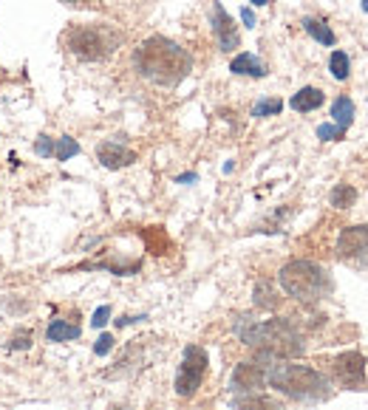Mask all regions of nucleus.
I'll use <instances>...</instances> for the list:
<instances>
[{"mask_svg": "<svg viewBox=\"0 0 368 410\" xmlns=\"http://www.w3.org/2000/svg\"><path fill=\"white\" fill-rule=\"evenodd\" d=\"M133 66L142 77L156 85H178L190 74L193 60L178 43L167 37H150L133 51Z\"/></svg>", "mask_w": 368, "mask_h": 410, "instance_id": "nucleus-1", "label": "nucleus"}, {"mask_svg": "<svg viewBox=\"0 0 368 410\" xmlns=\"http://www.w3.org/2000/svg\"><path fill=\"white\" fill-rule=\"evenodd\" d=\"M235 334L241 337V342H247L250 348H255L261 356L269 359H292L303 354V337L295 331V325L289 320H252V317H241L235 323Z\"/></svg>", "mask_w": 368, "mask_h": 410, "instance_id": "nucleus-2", "label": "nucleus"}, {"mask_svg": "<svg viewBox=\"0 0 368 410\" xmlns=\"http://www.w3.org/2000/svg\"><path fill=\"white\" fill-rule=\"evenodd\" d=\"M266 385H272L278 393L298 399V402H320L329 396V379L309 368V365H298L289 359H275L266 368Z\"/></svg>", "mask_w": 368, "mask_h": 410, "instance_id": "nucleus-3", "label": "nucleus"}, {"mask_svg": "<svg viewBox=\"0 0 368 410\" xmlns=\"http://www.w3.org/2000/svg\"><path fill=\"white\" fill-rule=\"evenodd\" d=\"M283 292L303 306H317L331 292V278L314 261H292L278 275Z\"/></svg>", "mask_w": 368, "mask_h": 410, "instance_id": "nucleus-4", "label": "nucleus"}, {"mask_svg": "<svg viewBox=\"0 0 368 410\" xmlns=\"http://www.w3.org/2000/svg\"><path fill=\"white\" fill-rule=\"evenodd\" d=\"M119 43H122V35L102 23L71 26L66 32V49L82 63H97V60L111 57L119 49Z\"/></svg>", "mask_w": 368, "mask_h": 410, "instance_id": "nucleus-5", "label": "nucleus"}, {"mask_svg": "<svg viewBox=\"0 0 368 410\" xmlns=\"http://www.w3.org/2000/svg\"><path fill=\"white\" fill-rule=\"evenodd\" d=\"M207 351L202 345H188L184 348V356H181V365H178V373H176V393L181 399H190L199 393L204 376H207Z\"/></svg>", "mask_w": 368, "mask_h": 410, "instance_id": "nucleus-6", "label": "nucleus"}, {"mask_svg": "<svg viewBox=\"0 0 368 410\" xmlns=\"http://www.w3.org/2000/svg\"><path fill=\"white\" fill-rule=\"evenodd\" d=\"M334 379L348 387V390H362L365 387V356L360 351H345L331 362Z\"/></svg>", "mask_w": 368, "mask_h": 410, "instance_id": "nucleus-7", "label": "nucleus"}, {"mask_svg": "<svg viewBox=\"0 0 368 410\" xmlns=\"http://www.w3.org/2000/svg\"><path fill=\"white\" fill-rule=\"evenodd\" d=\"M269 362L275 359H266V356H258L255 362H241L235 371H233V390H241V393H255L266 385V368Z\"/></svg>", "mask_w": 368, "mask_h": 410, "instance_id": "nucleus-8", "label": "nucleus"}, {"mask_svg": "<svg viewBox=\"0 0 368 410\" xmlns=\"http://www.w3.org/2000/svg\"><path fill=\"white\" fill-rule=\"evenodd\" d=\"M337 252L343 261H351L368 269V227H348L337 241Z\"/></svg>", "mask_w": 368, "mask_h": 410, "instance_id": "nucleus-9", "label": "nucleus"}, {"mask_svg": "<svg viewBox=\"0 0 368 410\" xmlns=\"http://www.w3.org/2000/svg\"><path fill=\"white\" fill-rule=\"evenodd\" d=\"M97 159H99L102 167H108V170H119V167L133 164V161H136V153L128 150V147L119 144V142H102V144L97 147Z\"/></svg>", "mask_w": 368, "mask_h": 410, "instance_id": "nucleus-10", "label": "nucleus"}, {"mask_svg": "<svg viewBox=\"0 0 368 410\" xmlns=\"http://www.w3.org/2000/svg\"><path fill=\"white\" fill-rule=\"evenodd\" d=\"M213 23H216V35H219V43H221V51H233L238 46V32L230 20V15L216 4L213 6Z\"/></svg>", "mask_w": 368, "mask_h": 410, "instance_id": "nucleus-11", "label": "nucleus"}, {"mask_svg": "<svg viewBox=\"0 0 368 410\" xmlns=\"http://www.w3.org/2000/svg\"><path fill=\"white\" fill-rule=\"evenodd\" d=\"M80 337H82V328L77 323H68V320H60V317H54L46 328L49 342H71V340H80Z\"/></svg>", "mask_w": 368, "mask_h": 410, "instance_id": "nucleus-12", "label": "nucleus"}, {"mask_svg": "<svg viewBox=\"0 0 368 410\" xmlns=\"http://www.w3.org/2000/svg\"><path fill=\"white\" fill-rule=\"evenodd\" d=\"M233 407L235 410H283L281 407V402H275V399H269V396H264V393H244V396H238L235 402H233Z\"/></svg>", "mask_w": 368, "mask_h": 410, "instance_id": "nucleus-13", "label": "nucleus"}, {"mask_svg": "<svg viewBox=\"0 0 368 410\" xmlns=\"http://www.w3.org/2000/svg\"><path fill=\"white\" fill-rule=\"evenodd\" d=\"M230 71L233 74H247V77H264L266 74V66L255 57V54H238L233 63H230Z\"/></svg>", "mask_w": 368, "mask_h": 410, "instance_id": "nucleus-14", "label": "nucleus"}, {"mask_svg": "<svg viewBox=\"0 0 368 410\" xmlns=\"http://www.w3.org/2000/svg\"><path fill=\"white\" fill-rule=\"evenodd\" d=\"M323 91L320 88H303V91H298L295 97H292V108L295 111H300V113H309V111H314V108H320L323 105Z\"/></svg>", "mask_w": 368, "mask_h": 410, "instance_id": "nucleus-15", "label": "nucleus"}, {"mask_svg": "<svg viewBox=\"0 0 368 410\" xmlns=\"http://www.w3.org/2000/svg\"><path fill=\"white\" fill-rule=\"evenodd\" d=\"M331 116H334V125L345 130L354 122V102L348 97H337L334 105H331Z\"/></svg>", "mask_w": 368, "mask_h": 410, "instance_id": "nucleus-16", "label": "nucleus"}, {"mask_svg": "<svg viewBox=\"0 0 368 410\" xmlns=\"http://www.w3.org/2000/svg\"><path fill=\"white\" fill-rule=\"evenodd\" d=\"M255 306L258 309H269V311L281 306V297H278V292L272 289L269 280H258V286H255Z\"/></svg>", "mask_w": 368, "mask_h": 410, "instance_id": "nucleus-17", "label": "nucleus"}, {"mask_svg": "<svg viewBox=\"0 0 368 410\" xmlns=\"http://www.w3.org/2000/svg\"><path fill=\"white\" fill-rule=\"evenodd\" d=\"M303 29L317 40V43H323V46H334V32L323 23V20H314V18H306L303 20Z\"/></svg>", "mask_w": 368, "mask_h": 410, "instance_id": "nucleus-18", "label": "nucleus"}, {"mask_svg": "<svg viewBox=\"0 0 368 410\" xmlns=\"http://www.w3.org/2000/svg\"><path fill=\"white\" fill-rule=\"evenodd\" d=\"M80 153V144L71 139V136H63V139H54V159L57 161H68L71 156Z\"/></svg>", "mask_w": 368, "mask_h": 410, "instance_id": "nucleus-19", "label": "nucleus"}, {"mask_svg": "<svg viewBox=\"0 0 368 410\" xmlns=\"http://www.w3.org/2000/svg\"><path fill=\"white\" fill-rule=\"evenodd\" d=\"M354 198H357V190H354V187H348V184H340V187L331 192V204H334V207H340V210L351 207Z\"/></svg>", "mask_w": 368, "mask_h": 410, "instance_id": "nucleus-20", "label": "nucleus"}, {"mask_svg": "<svg viewBox=\"0 0 368 410\" xmlns=\"http://www.w3.org/2000/svg\"><path fill=\"white\" fill-rule=\"evenodd\" d=\"M329 66H331V77L334 80H348V57L343 54V51H331V60H329Z\"/></svg>", "mask_w": 368, "mask_h": 410, "instance_id": "nucleus-21", "label": "nucleus"}, {"mask_svg": "<svg viewBox=\"0 0 368 410\" xmlns=\"http://www.w3.org/2000/svg\"><path fill=\"white\" fill-rule=\"evenodd\" d=\"M281 108H283L281 99H266V102H258L252 108V116H275V113H281Z\"/></svg>", "mask_w": 368, "mask_h": 410, "instance_id": "nucleus-22", "label": "nucleus"}, {"mask_svg": "<svg viewBox=\"0 0 368 410\" xmlns=\"http://www.w3.org/2000/svg\"><path fill=\"white\" fill-rule=\"evenodd\" d=\"M32 340H35V334H32L29 328H20V331L9 340V351H26V348L32 345Z\"/></svg>", "mask_w": 368, "mask_h": 410, "instance_id": "nucleus-23", "label": "nucleus"}, {"mask_svg": "<svg viewBox=\"0 0 368 410\" xmlns=\"http://www.w3.org/2000/svg\"><path fill=\"white\" fill-rule=\"evenodd\" d=\"M343 128H337V125H320L317 128V136L323 139V142H331V139H343Z\"/></svg>", "mask_w": 368, "mask_h": 410, "instance_id": "nucleus-24", "label": "nucleus"}, {"mask_svg": "<svg viewBox=\"0 0 368 410\" xmlns=\"http://www.w3.org/2000/svg\"><path fill=\"white\" fill-rule=\"evenodd\" d=\"M35 153H37V156H43V159L54 156V139H49V136H40V139H37V144H35Z\"/></svg>", "mask_w": 368, "mask_h": 410, "instance_id": "nucleus-25", "label": "nucleus"}, {"mask_svg": "<svg viewBox=\"0 0 368 410\" xmlns=\"http://www.w3.org/2000/svg\"><path fill=\"white\" fill-rule=\"evenodd\" d=\"M114 342H116V340H114L111 334H102V337L94 342V354H97V356H105V354H111Z\"/></svg>", "mask_w": 368, "mask_h": 410, "instance_id": "nucleus-26", "label": "nucleus"}, {"mask_svg": "<svg viewBox=\"0 0 368 410\" xmlns=\"http://www.w3.org/2000/svg\"><path fill=\"white\" fill-rule=\"evenodd\" d=\"M108 317H111V306H99V309L94 311V320H91V325H94V328H102V325L108 323Z\"/></svg>", "mask_w": 368, "mask_h": 410, "instance_id": "nucleus-27", "label": "nucleus"}, {"mask_svg": "<svg viewBox=\"0 0 368 410\" xmlns=\"http://www.w3.org/2000/svg\"><path fill=\"white\" fill-rule=\"evenodd\" d=\"M241 20H244V23H247V26H250V29H252V26H255V15H252V12H250V9H241Z\"/></svg>", "mask_w": 368, "mask_h": 410, "instance_id": "nucleus-28", "label": "nucleus"}, {"mask_svg": "<svg viewBox=\"0 0 368 410\" xmlns=\"http://www.w3.org/2000/svg\"><path fill=\"white\" fill-rule=\"evenodd\" d=\"M139 320H145V314H142V317H119V320H116V325H119V328H125V325L139 323Z\"/></svg>", "mask_w": 368, "mask_h": 410, "instance_id": "nucleus-29", "label": "nucleus"}, {"mask_svg": "<svg viewBox=\"0 0 368 410\" xmlns=\"http://www.w3.org/2000/svg\"><path fill=\"white\" fill-rule=\"evenodd\" d=\"M188 181H196V175H193V173H188V175H178V184H188Z\"/></svg>", "mask_w": 368, "mask_h": 410, "instance_id": "nucleus-30", "label": "nucleus"}, {"mask_svg": "<svg viewBox=\"0 0 368 410\" xmlns=\"http://www.w3.org/2000/svg\"><path fill=\"white\" fill-rule=\"evenodd\" d=\"M252 6H266V4H272V0H250Z\"/></svg>", "mask_w": 368, "mask_h": 410, "instance_id": "nucleus-31", "label": "nucleus"}, {"mask_svg": "<svg viewBox=\"0 0 368 410\" xmlns=\"http://www.w3.org/2000/svg\"><path fill=\"white\" fill-rule=\"evenodd\" d=\"M60 4H68V6H77V4H80V0H60Z\"/></svg>", "mask_w": 368, "mask_h": 410, "instance_id": "nucleus-32", "label": "nucleus"}, {"mask_svg": "<svg viewBox=\"0 0 368 410\" xmlns=\"http://www.w3.org/2000/svg\"><path fill=\"white\" fill-rule=\"evenodd\" d=\"M362 9H365V12H368V0H362Z\"/></svg>", "mask_w": 368, "mask_h": 410, "instance_id": "nucleus-33", "label": "nucleus"}]
</instances>
